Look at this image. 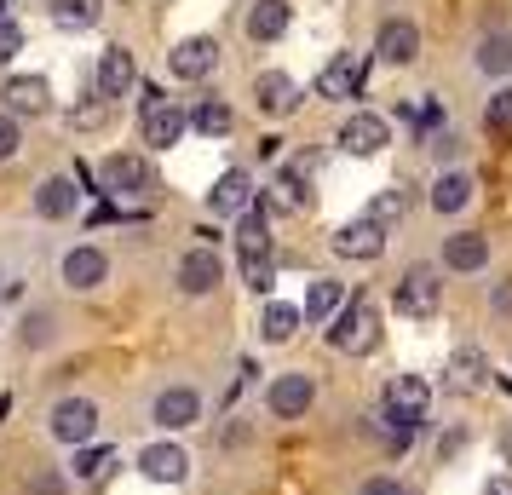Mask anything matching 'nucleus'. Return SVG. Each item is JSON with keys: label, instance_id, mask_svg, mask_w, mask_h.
Instances as JSON below:
<instances>
[{"label": "nucleus", "instance_id": "obj_39", "mask_svg": "<svg viewBox=\"0 0 512 495\" xmlns=\"http://www.w3.org/2000/svg\"><path fill=\"white\" fill-rule=\"evenodd\" d=\"M104 121H110V98H98V104H75V110H70L75 133H98Z\"/></svg>", "mask_w": 512, "mask_h": 495}, {"label": "nucleus", "instance_id": "obj_43", "mask_svg": "<svg viewBox=\"0 0 512 495\" xmlns=\"http://www.w3.org/2000/svg\"><path fill=\"white\" fill-rule=\"evenodd\" d=\"M351 495H409V484H403V478H392V472H374V478H363Z\"/></svg>", "mask_w": 512, "mask_h": 495}, {"label": "nucleus", "instance_id": "obj_1", "mask_svg": "<svg viewBox=\"0 0 512 495\" xmlns=\"http://www.w3.org/2000/svg\"><path fill=\"white\" fill-rule=\"evenodd\" d=\"M380 306H374L369 294H357V300H346L340 306V317L323 329V340L334 346L340 357H369V352H380Z\"/></svg>", "mask_w": 512, "mask_h": 495}, {"label": "nucleus", "instance_id": "obj_19", "mask_svg": "<svg viewBox=\"0 0 512 495\" xmlns=\"http://www.w3.org/2000/svg\"><path fill=\"white\" fill-rule=\"evenodd\" d=\"M254 104H259L265 121L294 116V110H300V81H294L288 70H259L254 75Z\"/></svg>", "mask_w": 512, "mask_h": 495}, {"label": "nucleus", "instance_id": "obj_11", "mask_svg": "<svg viewBox=\"0 0 512 495\" xmlns=\"http://www.w3.org/2000/svg\"><path fill=\"white\" fill-rule=\"evenodd\" d=\"M0 110L18 116V121L52 116V81L47 75H6V81H0Z\"/></svg>", "mask_w": 512, "mask_h": 495}, {"label": "nucleus", "instance_id": "obj_32", "mask_svg": "<svg viewBox=\"0 0 512 495\" xmlns=\"http://www.w3.org/2000/svg\"><path fill=\"white\" fill-rule=\"evenodd\" d=\"M236 127V110L225 98H202L196 110H190V133H202V139H225Z\"/></svg>", "mask_w": 512, "mask_h": 495}, {"label": "nucleus", "instance_id": "obj_33", "mask_svg": "<svg viewBox=\"0 0 512 495\" xmlns=\"http://www.w3.org/2000/svg\"><path fill=\"white\" fill-rule=\"evenodd\" d=\"M265 219H271L265 202H254V208L236 219V254H271V225Z\"/></svg>", "mask_w": 512, "mask_h": 495}, {"label": "nucleus", "instance_id": "obj_5", "mask_svg": "<svg viewBox=\"0 0 512 495\" xmlns=\"http://www.w3.org/2000/svg\"><path fill=\"white\" fill-rule=\"evenodd\" d=\"M196 421H202V392H196L190 380H173V386H162V392L150 398V426L167 432V438L190 432Z\"/></svg>", "mask_w": 512, "mask_h": 495}, {"label": "nucleus", "instance_id": "obj_27", "mask_svg": "<svg viewBox=\"0 0 512 495\" xmlns=\"http://www.w3.org/2000/svg\"><path fill=\"white\" fill-rule=\"evenodd\" d=\"M288 24H294V6H288V0H254V6H248V18H242V29H248V41H254V47L282 41Z\"/></svg>", "mask_w": 512, "mask_h": 495}, {"label": "nucleus", "instance_id": "obj_45", "mask_svg": "<svg viewBox=\"0 0 512 495\" xmlns=\"http://www.w3.org/2000/svg\"><path fill=\"white\" fill-rule=\"evenodd\" d=\"M282 156V139L277 133H265V139H259V162H277Z\"/></svg>", "mask_w": 512, "mask_h": 495}, {"label": "nucleus", "instance_id": "obj_46", "mask_svg": "<svg viewBox=\"0 0 512 495\" xmlns=\"http://www.w3.org/2000/svg\"><path fill=\"white\" fill-rule=\"evenodd\" d=\"M484 495H512V472H495V478L484 484Z\"/></svg>", "mask_w": 512, "mask_h": 495}, {"label": "nucleus", "instance_id": "obj_22", "mask_svg": "<svg viewBox=\"0 0 512 495\" xmlns=\"http://www.w3.org/2000/svg\"><path fill=\"white\" fill-rule=\"evenodd\" d=\"M35 213H41L47 225L75 219V213H81V185H75L70 173H52V179H41V185H35Z\"/></svg>", "mask_w": 512, "mask_h": 495}, {"label": "nucleus", "instance_id": "obj_48", "mask_svg": "<svg viewBox=\"0 0 512 495\" xmlns=\"http://www.w3.org/2000/svg\"><path fill=\"white\" fill-rule=\"evenodd\" d=\"M489 306H495V311H512V283L495 288V294H489Z\"/></svg>", "mask_w": 512, "mask_h": 495}, {"label": "nucleus", "instance_id": "obj_10", "mask_svg": "<svg viewBox=\"0 0 512 495\" xmlns=\"http://www.w3.org/2000/svg\"><path fill=\"white\" fill-rule=\"evenodd\" d=\"M380 409L403 426H426V409H432V380L426 375H392L386 392H380Z\"/></svg>", "mask_w": 512, "mask_h": 495}, {"label": "nucleus", "instance_id": "obj_7", "mask_svg": "<svg viewBox=\"0 0 512 495\" xmlns=\"http://www.w3.org/2000/svg\"><path fill=\"white\" fill-rule=\"evenodd\" d=\"M219 283H225V260L213 254L208 242H202V248H185V254L173 260V288H179L185 300H208Z\"/></svg>", "mask_w": 512, "mask_h": 495}, {"label": "nucleus", "instance_id": "obj_34", "mask_svg": "<svg viewBox=\"0 0 512 495\" xmlns=\"http://www.w3.org/2000/svg\"><path fill=\"white\" fill-rule=\"evenodd\" d=\"M236 277H242V288H254V294H271L277 260H271V254H236Z\"/></svg>", "mask_w": 512, "mask_h": 495}, {"label": "nucleus", "instance_id": "obj_30", "mask_svg": "<svg viewBox=\"0 0 512 495\" xmlns=\"http://www.w3.org/2000/svg\"><path fill=\"white\" fill-rule=\"evenodd\" d=\"M363 219H374V225H380V231H397V225H403V219H409V190H374L369 202H363Z\"/></svg>", "mask_w": 512, "mask_h": 495}, {"label": "nucleus", "instance_id": "obj_14", "mask_svg": "<svg viewBox=\"0 0 512 495\" xmlns=\"http://www.w3.org/2000/svg\"><path fill=\"white\" fill-rule=\"evenodd\" d=\"M98 185H104V196H144V190L156 185V173H150L144 156L116 150V156H104V162H98Z\"/></svg>", "mask_w": 512, "mask_h": 495}, {"label": "nucleus", "instance_id": "obj_3", "mask_svg": "<svg viewBox=\"0 0 512 495\" xmlns=\"http://www.w3.org/2000/svg\"><path fill=\"white\" fill-rule=\"evenodd\" d=\"M311 409H317V375L288 369V375L265 380V415H271V421H305Z\"/></svg>", "mask_w": 512, "mask_h": 495}, {"label": "nucleus", "instance_id": "obj_6", "mask_svg": "<svg viewBox=\"0 0 512 495\" xmlns=\"http://www.w3.org/2000/svg\"><path fill=\"white\" fill-rule=\"evenodd\" d=\"M47 432H52V444H64V449H81V444H93L98 438V403L93 398H58L47 409Z\"/></svg>", "mask_w": 512, "mask_h": 495}, {"label": "nucleus", "instance_id": "obj_16", "mask_svg": "<svg viewBox=\"0 0 512 495\" xmlns=\"http://www.w3.org/2000/svg\"><path fill=\"white\" fill-rule=\"evenodd\" d=\"M311 173H317V162H311V156H300V162L282 167L277 179H271V190L259 196V202H265V213H305V208H311V190H305V179H311Z\"/></svg>", "mask_w": 512, "mask_h": 495}, {"label": "nucleus", "instance_id": "obj_47", "mask_svg": "<svg viewBox=\"0 0 512 495\" xmlns=\"http://www.w3.org/2000/svg\"><path fill=\"white\" fill-rule=\"evenodd\" d=\"M495 449H501V467H507V472H512V421H507V426H501V444H495Z\"/></svg>", "mask_w": 512, "mask_h": 495}, {"label": "nucleus", "instance_id": "obj_4", "mask_svg": "<svg viewBox=\"0 0 512 495\" xmlns=\"http://www.w3.org/2000/svg\"><path fill=\"white\" fill-rule=\"evenodd\" d=\"M369 70L374 58L369 52H334L323 70H317V81H311V93L328 98V104H340V98H357L363 87H369Z\"/></svg>", "mask_w": 512, "mask_h": 495}, {"label": "nucleus", "instance_id": "obj_18", "mask_svg": "<svg viewBox=\"0 0 512 495\" xmlns=\"http://www.w3.org/2000/svg\"><path fill=\"white\" fill-rule=\"evenodd\" d=\"M386 144H392V121L380 116V110H357V116L340 121V150H346V156H363V162H369Z\"/></svg>", "mask_w": 512, "mask_h": 495}, {"label": "nucleus", "instance_id": "obj_41", "mask_svg": "<svg viewBox=\"0 0 512 495\" xmlns=\"http://www.w3.org/2000/svg\"><path fill=\"white\" fill-rule=\"evenodd\" d=\"M18 52H24V29L12 24V18H0V70H12Z\"/></svg>", "mask_w": 512, "mask_h": 495}, {"label": "nucleus", "instance_id": "obj_26", "mask_svg": "<svg viewBox=\"0 0 512 495\" xmlns=\"http://www.w3.org/2000/svg\"><path fill=\"white\" fill-rule=\"evenodd\" d=\"M472 70L484 75V81H507L512 75V29H489V35H478V47H472Z\"/></svg>", "mask_w": 512, "mask_h": 495}, {"label": "nucleus", "instance_id": "obj_38", "mask_svg": "<svg viewBox=\"0 0 512 495\" xmlns=\"http://www.w3.org/2000/svg\"><path fill=\"white\" fill-rule=\"evenodd\" d=\"M484 127H495V133H507V127H512V81H501V87L489 93V104H484Z\"/></svg>", "mask_w": 512, "mask_h": 495}, {"label": "nucleus", "instance_id": "obj_2", "mask_svg": "<svg viewBox=\"0 0 512 495\" xmlns=\"http://www.w3.org/2000/svg\"><path fill=\"white\" fill-rule=\"evenodd\" d=\"M392 311L397 317H409V323H432V317L443 311L438 265H409V271L392 283Z\"/></svg>", "mask_w": 512, "mask_h": 495}, {"label": "nucleus", "instance_id": "obj_12", "mask_svg": "<svg viewBox=\"0 0 512 495\" xmlns=\"http://www.w3.org/2000/svg\"><path fill=\"white\" fill-rule=\"evenodd\" d=\"M133 467H139V478H150V484H185L190 478V449L179 444V438H156V444H144L139 455H133Z\"/></svg>", "mask_w": 512, "mask_h": 495}, {"label": "nucleus", "instance_id": "obj_28", "mask_svg": "<svg viewBox=\"0 0 512 495\" xmlns=\"http://www.w3.org/2000/svg\"><path fill=\"white\" fill-rule=\"evenodd\" d=\"M443 392H449V398H472V392H484V352H478V346H455L449 375H443Z\"/></svg>", "mask_w": 512, "mask_h": 495}, {"label": "nucleus", "instance_id": "obj_44", "mask_svg": "<svg viewBox=\"0 0 512 495\" xmlns=\"http://www.w3.org/2000/svg\"><path fill=\"white\" fill-rule=\"evenodd\" d=\"M466 444H472V432H466V426H443V432H438V461H455Z\"/></svg>", "mask_w": 512, "mask_h": 495}, {"label": "nucleus", "instance_id": "obj_8", "mask_svg": "<svg viewBox=\"0 0 512 495\" xmlns=\"http://www.w3.org/2000/svg\"><path fill=\"white\" fill-rule=\"evenodd\" d=\"M185 133H190V116L179 110V104H167L162 93H144V104H139V139L150 144V150H173Z\"/></svg>", "mask_w": 512, "mask_h": 495}, {"label": "nucleus", "instance_id": "obj_35", "mask_svg": "<svg viewBox=\"0 0 512 495\" xmlns=\"http://www.w3.org/2000/svg\"><path fill=\"white\" fill-rule=\"evenodd\" d=\"M110 461H116V449H110V444H81V449H75V461H70V478H75V484H93V478H104Z\"/></svg>", "mask_w": 512, "mask_h": 495}, {"label": "nucleus", "instance_id": "obj_36", "mask_svg": "<svg viewBox=\"0 0 512 495\" xmlns=\"http://www.w3.org/2000/svg\"><path fill=\"white\" fill-rule=\"evenodd\" d=\"M18 340H24V352H41V346H52V340H58V317H52V311H24Z\"/></svg>", "mask_w": 512, "mask_h": 495}, {"label": "nucleus", "instance_id": "obj_25", "mask_svg": "<svg viewBox=\"0 0 512 495\" xmlns=\"http://www.w3.org/2000/svg\"><path fill=\"white\" fill-rule=\"evenodd\" d=\"M248 208H254V179H248V167H231V173L208 190V213H219V219H242Z\"/></svg>", "mask_w": 512, "mask_h": 495}, {"label": "nucleus", "instance_id": "obj_42", "mask_svg": "<svg viewBox=\"0 0 512 495\" xmlns=\"http://www.w3.org/2000/svg\"><path fill=\"white\" fill-rule=\"evenodd\" d=\"M18 150H24V127H18V116L0 110V162H12Z\"/></svg>", "mask_w": 512, "mask_h": 495}, {"label": "nucleus", "instance_id": "obj_9", "mask_svg": "<svg viewBox=\"0 0 512 495\" xmlns=\"http://www.w3.org/2000/svg\"><path fill=\"white\" fill-rule=\"evenodd\" d=\"M58 283L70 288V294H93V288L110 283V254L98 248V242H75L64 248V260H58Z\"/></svg>", "mask_w": 512, "mask_h": 495}, {"label": "nucleus", "instance_id": "obj_50", "mask_svg": "<svg viewBox=\"0 0 512 495\" xmlns=\"http://www.w3.org/2000/svg\"><path fill=\"white\" fill-rule=\"evenodd\" d=\"M0 283H6V277H0Z\"/></svg>", "mask_w": 512, "mask_h": 495}, {"label": "nucleus", "instance_id": "obj_23", "mask_svg": "<svg viewBox=\"0 0 512 495\" xmlns=\"http://www.w3.org/2000/svg\"><path fill=\"white\" fill-rule=\"evenodd\" d=\"M472 196H478V179H472L466 167H449V173H438V179H432V196H426V202H432V213H438V219H455V213L472 208Z\"/></svg>", "mask_w": 512, "mask_h": 495}, {"label": "nucleus", "instance_id": "obj_37", "mask_svg": "<svg viewBox=\"0 0 512 495\" xmlns=\"http://www.w3.org/2000/svg\"><path fill=\"white\" fill-rule=\"evenodd\" d=\"M426 150H432V156L443 162V173L466 162V139L455 133V127H432V139H426Z\"/></svg>", "mask_w": 512, "mask_h": 495}, {"label": "nucleus", "instance_id": "obj_20", "mask_svg": "<svg viewBox=\"0 0 512 495\" xmlns=\"http://www.w3.org/2000/svg\"><path fill=\"white\" fill-rule=\"evenodd\" d=\"M93 87H98V98H127L139 87V58L127 47H104L98 52V70H93Z\"/></svg>", "mask_w": 512, "mask_h": 495}, {"label": "nucleus", "instance_id": "obj_29", "mask_svg": "<svg viewBox=\"0 0 512 495\" xmlns=\"http://www.w3.org/2000/svg\"><path fill=\"white\" fill-rule=\"evenodd\" d=\"M300 306H288V300H265V311H259V340L265 346H288L294 334H300Z\"/></svg>", "mask_w": 512, "mask_h": 495}, {"label": "nucleus", "instance_id": "obj_17", "mask_svg": "<svg viewBox=\"0 0 512 495\" xmlns=\"http://www.w3.org/2000/svg\"><path fill=\"white\" fill-rule=\"evenodd\" d=\"M374 58L380 64H415L420 58V24L415 18H403V12H392V18H380V29H374Z\"/></svg>", "mask_w": 512, "mask_h": 495}, {"label": "nucleus", "instance_id": "obj_49", "mask_svg": "<svg viewBox=\"0 0 512 495\" xmlns=\"http://www.w3.org/2000/svg\"><path fill=\"white\" fill-rule=\"evenodd\" d=\"M323 6H334V0H323Z\"/></svg>", "mask_w": 512, "mask_h": 495}, {"label": "nucleus", "instance_id": "obj_15", "mask_svg": "<svg viewBox=\"0 0 512 495\" xmlns=\"http://www.w3.org/2000/svg\"><path fill=\"white\" fill-rule=\"evenodd\" d=\"M386 236H392V231H380L374 219H363V213H357V219H346L340 231L328 236V248H334V260H363V265H374L380 254H386Z\"/></svg>", "mask_w": 512, "mask_h": 495}, {"label": "nucleus", "instance_id": "obj_13", "mask_svg": "<svg viewBox=\"0 0 512 495\" xmlns=\"http://www.w3.org/2000/svg\"><path fill=\"white\" fill-rule=\"evenodd\" d=\"M219 58H225V47L213 35H185V41H173V52H167V70H173V81H208L219 70Z\"/></svg>", "mask_w": 512, "mask_h": 495}, {"label": "nucleus", "instance_id": "obj_40", "mask_svg": "<svg viewBox=\"0 0 512 495\" xmlns=\"http://www.w3.org/2000/svg\"><path fill=\"white\" fill-rule=\"evenodd\" d=\"M24 495H70V478H64L58 467H41V472H29Z\"/></svg>", "mask_w": 512, "mask_h": 495}, {"label": "nucleus", "instance_id": "obj_31", "mask_svg": "<svg viewBox=\"0 0 512 495\" xmlns=\"http://www.w3.org/2000/svg\"><path fill=\"white\" fill-rule=\"evenodd\" d=\"M47 18L58 29H98L104 24V0H47Z\"/></svg>", "mask_w": 512, "mask_h": 495}, {"label": "nucleus", "instance_id": "obj_21", "mask_svg": "<svg viewBox=\"0 0 512 495\" xmlns=\"http://www.w3.org/2000/svg\"><path fill=\"white\" fill-rule=\"evenodd\" d=\"M443 271H461V277H472V271H489V236L484 231H449L438 248Z\"/></svg>", "mask_w": 512, "mask_h": 495}, {"label": "nucleus", "instance_id": "obj_24", "mask_svg": "<svg viewBox=\"0 0 512 495\" xmlns=\"http://www.w3.org/2000/svg\"><path fill=\"white\" fill-rule=\"evenodd\" d=\"M340 306H346V283H340V277H311V283H305V300H300L305 323L328 329V323L340 317Z\"/></svg>", "mask_w": 512, "mask_h": 495}]
</instances>
